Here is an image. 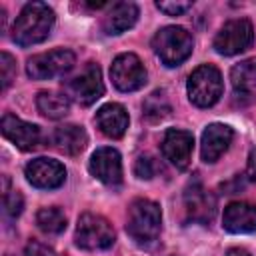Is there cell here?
<instances>
[{
	"mask_svg": "<svg viewBox=\"0 0 256 256\" xmlns=\"http://www.w3.org/2000/svg\"><path fill=\"white\" fill-rule=\"evenodd\" d=\"M0 126H2V134L24 152L36 150L42 142L40 128L36 124H30V122H24V120L16 118L14 114H4Z\"/></svg>",
	"mask_w": 256,
	"mask_h": 256,
	"instance_id": "11",
	"label": "cell"
},
{
	"mask_svg": "<svg viewBox=\"0 0 256 256\" xmlns=\"http://www.w3.org/2000/svg\"><path fill=\"white\" fill-rule=\"evenodd\" d=\"M136 20H138V6L134 2H118L106 14L102 28L106 34H122L128 28H132Z\"/></svg>",
	"mask_w": 256,
	"mask_h": 256,
	"instance_id": "18",
	"label": "cell"
},
{
	"mask_svg": "<svg viewBox=\"0 0 256 256\" xmlns=\"http://www.w3.org/2000/svg\"><path fill=\"white\" fill-rule=\"evenodd\" d=\"M234 138V132L226 124H210L202 132V144H200V154L204 162H216L230 146Z\"/></svg>",
	"mask_w": 256,
	"mask_h": 256,
	"instance_id": "16",
	"label": "cell"
},
{
	"mask_svg": "<svg viewBox=\"0 0 256 256\" xmlns=\"http://www.w3.org/2000/svg\"><path fill=\"white\" fill-rule=\"evenodd\" d=\"M192 146H194V136L190 132L170 128V130H166L164 140H162V154L178 170H184L190 164Z\"/></svg>",
	"mask_w": 256,
	"mask_h": 256,
	"instance_id": "12",
	"label": "cell"
},
{
	"mask_svg": "<svg viewBox=\"0 0 256 256\" xmlns=\"http://www.w3.org/2000/svg\"><path fill=\"white\" fill-rule=\"evenodd\" d=\"M96 124L100 128V132L108 138H122L126 128H128V112L124 110V106L110 102L104 104L98 112H96Z\"/></svg>",
	"mask_w": 256,
	"mask_h": 256,
	"instance_id": "17",
	"label": "cell"
},
{
	"mask_svg": "<svg viewBox=\"0 0 256 256\" xmlns=\"http://www.w3.org/2000/svg\"><path fill=\"white\" fill-rule=\"evenodd\" d=\"M52 142L60 152L74 156V154H78V152H82L86 148L88 136H86L84 128L74 126V124H66V126H60V128L54 130Z\"/></svg>",
	"mask_w": 256,
	"mask_h": 256,
	"instance_id": "19",
	"label": "cell"
},
{
	"mask_svg": "<svg viewBox=\"0 0 256 256\" xmlns=\"http://www.w3.org/2000/svg\"><path fill=\"white\" fill-rule=\"evenodd\" d=\"M54 26V12L44 2H30L18 14L12 26V40L20 46L44 42Z\"/></svg>",
	"mask_w": 256,
	"mask_h": 256,
	"instance_id": "1",
	"label": "cell"
},
{
	"mask_svg": "<svg viewBox=\"0 0 256 256\" xmlns=\"http://www.w3.org/2000/svg\"><path fill=\"white\" fill-rule=\"evenodd\" d=\"M24 174H26V180L32 186L42 188V190L58 188L66 180V168L58 160H52V158L30 160L24 168Z\"/></svg>",
	"mask_w": 256,
	"mask_h": 256,
	"instance_id": "10",
	"label": "cell"
},
{
	"mask_svg": "<svg viewBox=\"0 0 256 256\" xmlns=\"http://www.w3.org/2000/svg\"><path fill=\"white\" fill-rule=\"evenodd\" d=\"M184 204L188 218L194 222H210L216 214V200L214 196L198 182H190L184 192Z\"/></svg>",
	"mask_w": 256,
	"mask_h": 256,
	"instance_id": "14",
	"label": "cell"
},
{
	"mask_svg": "<svg viewBox=\"0 0 256 256\" xmlns=\"http://www.w3.org/2000/svg\"><path fill=\"white\" fill-rule=\"evenodd\" d=\"M224 230L232 234H250L256 232V206L248 202H232L224 208L222 216Z\"/></svg>",
	"mask_w": 256,
	"mask_h": 256,
	"instance_id": "15",
	"label": "cell"
},
{
	"mask_svg": "<svg viewBox=\"0 0 256 256\" xmlns=\"http://www.w3.org/2000/svg\"><path fill=\"white\" fill-rule=\"evenodd\" d=\"M24 256H56V252L40 242H30L24 250Z\"/></svg>",
	"mask_w": 256,
	"mask_h": 256,
	"instance_id": "28",
	"label": "cell"
},
{
	"mask_svg": "<svg viewBox=\"0 0 256 256\" xmlns=\"http://www.w3.org/2000/svg\"><path fill=\"white\" fill-rule=\"evenodd\" d=\"M112 82L122 92H134L146 84V70L136 54H120L110 68Z\"/></svg>",
	"mask_w": 256,
	"mask_h": 256,
	"instance_id": "8",
	"label": "cell"
},
{
	"mask_svg": "<svg viewBox=\"0 0 256 256\" xmlns=\"http://www.w3.org/2000/svg\"><path fill=\"white\" fill-rule=\"evenodd\" d=\"M252 40H254V30H252L250 20L236 18V20L226 22L220 28V32L214 38V50L224 56H234V54L244 52L252 44Z\"/></svg>",
	"mask_w": 256,
	"mask_h": 256,
	"instance_id": "6",
	"label": "cell"
},
{
	"mask_svg": "<svg viewBox=\"0 0 256 256\" xmlns=\"http://www.w3.org/2000/svg\"><path fill=\"white\" fill-rule=\"evenodd\" d=\"M158 10L166 12L168 16H178L182 12H186L188 8H192V2H156Z\"/></svg>",
	"mask_w": 256,
	"mask_h": 256,
	"instance_id": "27",
	"label": "cell"
},
{
	"mask_svg": "<svg viewBox=\"0 0 256 256\" xmlns=\"http://www.w3.org/2000/svg\"><path fill=\"white\" fill-rule=\"evenodd\" d=\"M134 172H136L138 178H146L148 180V178H152L156 174V168H154V164H152V160L148 156H140L136 160V164H134Z\"/></svg>",
	"mask_w": 256,
	"mask_h": 256,
	"instance_id": "26",
	"label": "cell"
},
{
	"mask_svg": "<svg viewBox=\"0 0 256 256\" xmlns=\"http://www.w3.org/2000/svg\"><path fill=\"white\" fill-rule=\"evenodd\" d=\"M74 62H76V56L70 50H64V48L50 50V52L32 56L26 64V72L34 80H50L54 76L68 72L74 66Z\"/></svg>",
	"mask_w": 256,
	"mask_h": 256,
	"instance_id": "7",
	"label": "cell"
},
{
	"mask_svg": "<svg viewBox=\"0 0 256 256\" xmlns=\"http://www.w3.org/2000/svg\"><path fill=\"white\" fill-rule=\"evenodd\" d=\"M248 174L252 178H256V148H252L250 156H248Z\"/></svg>",
	"mask_w": 256,
	"mask_h": 256,
	"instance_id": "29",
	"label": "cell"
},
{
	"mask_svg": "<svg viewBox=\"0 0 256 256\" xmlns=\"http://www.w3.org/2000/svg\"><path fill=\"white\" fill-rule=\"evenodd\" d=\"M36 224L44 234H60L66 228V216L60 208H40L36 214Z\"/></svg>",
	"mask_w": 256,
	"mask_h": 256,
	"instance_id": "22",
	"label": "cell"
},
{
	"mask_svg": "<svg viewBox=\"0 0 256 256\" xmlns=\"http://www.w3.org/2000/svg\"><path fill=\"white\" fill-rule=\"evenodd\" d=\"M144 116L150 120V122H156V120H162L170 114V102H168V96L164 90H156L152 92L146 100H144Z\"/></svg>",
	"mask_w": 256,
	"mask_h": 256,
	"instance_id": "23",
	"label": "cell"
},
{
	"mask_svg": "<svg viewBox=\"0 0 256 256\" xmlns=\"http://www.w3.org/2000/svg\"><path fill=\"white\" fill-rule=\"evenodd\" d=\"M0 74H2V90H6L16 76V60L8 52L0 54Z\"/></svg>",
	"mask_w": 256,
	"mask_h": 256,
	"instance_id": "24",
	"label": "cell"
},
{
	"mask_svg": "<svg viewBox=\"0 0 256 256\" xmlns=\"http://www.w3.org/2000/svg\"><path fill=\"white\" fill-rule=\"evenodd\" d=\"M192 36L180 26H166L158 30L152 38V48L166 66L182 64L192 54Z\"/></svg>",
	"mask_w": 256,
	"mask_h": 256,
	"instance_id": "3",
	"label": "cell"
},
{
	"mask_svg": "<svg viewBox=\"0 0 256 256\" xmlns=\"http://www.w3.org/2000/svg\"><path fill=\"white\" fill-rule=\"evenodd\" d=\"M36 106L38 110L46 116V118H52V120H58L62 116L68 114L70 110V100L64 96V94H58V92H38L36 96Z\"/></svg>",
	"mask_w": 256,
	"mask_h": 256,
	"instance_id": "20",
	"label": "cell"
},
{
	"mask_svg": "<svg viewBox=\"0 0 256 256\" xmlns=\"http://www.w3.org/2000/svg\"><path fill=\"white\" fill-rule=\"evenodd\" d=\"M76 244L84 250H104L114 244L112 224L98 214H82L76 226Z\"/></svg>",
	"mask_w": 256,
	"mask_h": 256,
	"instance_id": "5",
	"label": "cell"
},
{
	"mask_svg": "<svg viewBox=\"0 0 256 256\" xmlns=\"http://www.w3.org/2000/svg\"><path fill=\"white\" fill-rule=\"evenodd\" d=\"M22 206H24V200H22L20 192L10 190V192H6V194H4V212H6L8 216H12V218L20 216Z\"/></svg>",
	"mask_w": 256,
	"mask_h": 256,
	"instance_id": "25",
	"label": "cell"
},
{
	"mask_svg": "<svg viewBox=\"0 0 256 256\" xmlns=\"http://www.w3.org/2000/svg\"><path fill=\"white\" fill-rule=\"evenodd\" d=\"M160 224H162V212L156 202L146 198H138L132 202L126 222V232L130 234L132 240H136L138 244L154 242L160 234Z\"/></svg>",
	"mask_w": 256,
	"mask_h": 256,
	"instance_id": "2",
	"label": "cell"
},
{
	"mask_svg": "<svg viewBox=\"0 0 256 256\" xmlns=\"http://www.w3.org/2000/svg\"><path fill=\"white\" fill-rule=\"evenodd\" d=\"M232 86L240 92L256 88V58H248L230 70Z\"/></svg>",
	"mask_w": 256,
	"mask_h": 256,
	"instance_id": "21",
	"label": "cell"
},
{
	"mask_svg": "<svg viewBox=\"0 0 256 256\" xmlns=\"http://www.w3.org/2000/svg\"><path fill=\"white\" fill-rule=\"evenodd\" d=\"M92 176H96L106 186H118L122 182V160L114 148H98L88 164Z\"/></svg>",
	"mask_w": 256,
	"mask_h": 256,
	"instance_id": "13",
	"label": "cell"
},
{
	"mask_svg": "<svg viewBox=\"0 0 256 256\" xmlns=\"http://www.w3.org/2000/svg\"><path fill=\"white\" fill-rule=\"evenodd\" d=\"M68 96L74 98L78 104L88 106L96 102L104 94V82H102V72L96 64H88L78 76H74L68 86Z\"/></svg>",
	"mask_w": 256,
	"mask_h": 256,
	"instance_id": "9",
	"label": "cell"
},
{
	"mask_svg": "<svg viewBox=\"0 0 256 256\" xmlns=\"http://www.w3.org/2000/svg\"><path fill=\"white\" fill-rule=\"evenodd\" d=\"M226 256H250V254H248L246 250H240V248H232V250H230Z\"/></svg>",
	"mask_w": 256,
	"mask_h": 256,
	"instance_id": "30",
	"label": "cell"
},
{
	"mask_svg": "<svg viewBox=\"0 0 256 256\" xmlns=\"http://www.w3.org/2000/svg\"><path fill=\"white\" fill-rule=\"evenodd\" d=\"M222 96V76L216 66L202 64L188 76V98L200 108H208Z\"/></svg>",
	"mask_w": 256,
	"mask_h": 256,
	"instance_id": "4",
	"label": "cell"
}]
</instances>
